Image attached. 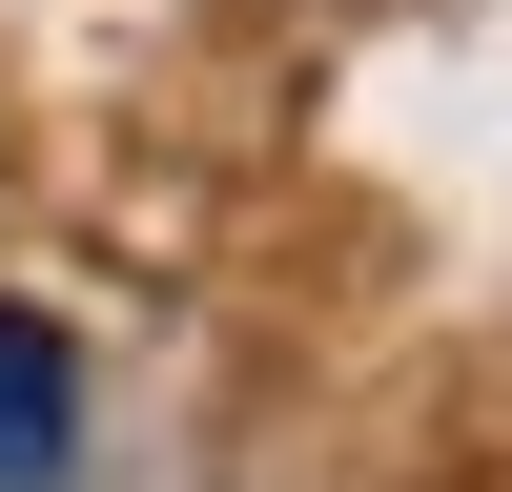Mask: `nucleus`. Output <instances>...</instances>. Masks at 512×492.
<instances>
[{
	"mask_svg": "<svg viewBox=\"0 0 512 492\" xmlns=\"http://www.w3.org/2000/svg\"><path fill=\"white\" fill-rule=\"evenodd\" d=\"M62 472H82V349L0 308V492H62Z\"/></svg>",
	"mask_w": 512,
	"mask_h": 492,
	"instance_id": "obj_1",
	"label": "nucleus"
}]
</instances>
